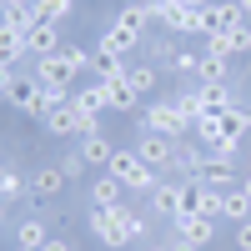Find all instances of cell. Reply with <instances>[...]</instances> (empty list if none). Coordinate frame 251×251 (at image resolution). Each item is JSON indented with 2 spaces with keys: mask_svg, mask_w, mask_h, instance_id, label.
I'll use <instances>...</instances> for the list:
<instances>
[{
  "mask_svg": "<svg viewBox=\"0 0 251 251\" xmlns=\"http://www.w3.org/2000/svg\"><path fill=\"white\" fill-rule=\"evenodd\" d=\"M146 25H151V5H141V0H126V10L111 20L106 30H100V50H141V40H146Z\"/></svg>",
  "mask_w": 251,
  "mask_h": 251,
  "instance_id": "6da1fadb",
  "label": "cell"
},
{
  "mask_svg": "<svg viewBox=\"0 0 251 251\" xmlns=\"http://www.w3.org/2000/svg\"><path fill=\"white\" fill-rule=\"evenodd\" d=\"M106 171H111V176L126 186V191H146V196H151L156 186H161V171H151V166L136 156V146H131V151H116Z\"/></svg>",
  "mask_w": 251,
  "mask_h": 251,
  "instance_id": "7a4b0ae2",
  "label": "cell"
},
{
  "mask_svg": "<svg viewBox=\"0 0 251 251\" xmlns=\"http://www.w3.org/2000/svg\"><path fill=\"white\" fill-rule=\"evenodd\" d=\"M146 5L166 35H201V5H181V0H146Z\"/></svg>",
  "mask_w": 251,
  "mask_h": 251,
  "instance_id": "3957f363",
  "label": "cell"
},
{
  "mask_svg": "<svg viewBox=\"0 0 251 251\" xmlns=\"http://www.w3.org/2000/svg\"><path fill=\"white\" fill-rule=\"evenodd\" d=\"M40 86H46V100L55 106V100H71V91H75V71L66 66L60 55H35V71H30Z\"/></svg>",
  "mask_w": 251,
  "mask_h": 251,
  "instance_id": "277c9868",
  "label": "cell"
},
{
  "mask_svg": "<svg viewBox=\"0 0 251 251\" xmlns=\"http://www.w3.org/2000/svg\"><path fill=\"white\" fill-rule=\"evenodd\" d=\"M141 131H156V136L186 141V136H191V121L176 111V100H151V106L141 111Z\"/></svg>",
  "mask_w": 251,
  "mask_h": 251,
  "instance_id": "5b68a950",
  "label": "cell"
},
{
  "mask_svg": "<svg viewBox=\"0 0 251 251\" xmlns=\"http://www.w3.org/2000/svg\"><path fill=\"white\" fill-rule=\"evenodd\" d=\"M121 206H126V201H121ZM121 206H91V231L100 236V246H111V251L131 246V236H126V221H121Z\"/></svg>",
  "mask_w": 251,
  "mask_h": 251,
  "instance_id": "8992f818",
  "label": "cell"
},
{
  "mask_svg": "<svg viewBox=\"0 0 251 251\" xmlns=\"http://www.w3.org/2000/svg\"><path fill=\"white\" fill-rule=\"evenodd\" d=\"M241 20H246V10L236 5V0H211V5H201V35L216 40V35H226L231 25H241Z\"/></svg>",
  "mask_w": 251,
  "mask_h": 251,
  "instance_id": "52a82bcc",
  "label": "cell"
},
{
  "mask_svg": "<svg viewBox=\"0 0 251 251\" xmlns=\"http://www.w3.org/2000/svg\"><path fill=\"white\" fill-rule=\"evenodd\" d=\"M5 100H10L20 116H35V121L46 116V106H50V100H46V86H40L35 75H15V86H10V96H5Z\"/></svg>",
  "mask_w": 251,
  "mask_h": 251,
  "instance_id": "ba28073f",
  "label": "cell"
},
{
  "mask_svg": "<svg viewBox=\"0 0 251 251\" xmlns=\"http://www.w3.org/2000/svg\"><path fill=\"white\" fill-rule=\"evenodd\" d=\"M136 156L151 166V171H176V141L171 136H156V131H141L136 141Z\"/></svg>",
  "mask_w": 251,
  "mask_h": 251,
  "instance_id": "9c48e42d",
  "label": "cell"
},
{
  "mask_svg": "<svg viewBox=\"0 0 251 251\" xmlns=\"http://www.w3.org/2000/svg\"><path fill=\"white\" fill-rule=\"evenodd\" d=\"M171 226H176V236H181L186 246H196V251H206V246L216 241V221H211V216H191V211H181Z\"/></svg>",
  "mask_w": 251,
  "mask_h": 251,
  "instance_id": "30bf717a",
  "label": "cell"
},
{
  "mask_svg": "<svg viewBox=\"0 0 251 251\" xmlns=\"http://www.w3.org/2000/svg\"><path fill=\"white\" fill-rule=\"evenodd\" d=\"M40 126H46L50 136H80V131H86L71 100H55V106H46V116H40Z\"/></svg>",
  "mask_w": 251,
  "mask_h": 251,
  "instance_id": "8fae6325",
  "label": "cell"
},
{
  "mask_svg": "<svg viewBox=\"0 0 251 251\" xmlns=\"http://www.w3.org/2000/svg\"><path fill=\"white\" fill-rule=\"evenodd\" d=\"M75 156L86 161V166H96V171H106L111 156H116V146H111V136H106V131H86V136H80V151H75Z\"/></svg>",
  "mask_w": 251,
  "mask_h": 251,
  "instance_id": "7c38bea8",
  "label": "cell"
},
{
  "mask_svg": "<svg viewBox=\"0 0 251 251\" xmlns=\"http://www.w3.org/2000/svg\"><path fill=\"white\" fill-rule=\"evenodd\" d=\"M151 211H161V216H181L186 211V181H161L156 191H151Z\"/></svg>",
  "mask_w": 251,
  "mask_h": 251,
  "instance_id": "4fadbf2b",
  "label": "cell"
},
{
  "mask_svg": "<svg viewBox=\"0 0 251 251\" xmlns=\"http://www.w3.org/2000/svg\"><path fill=\"white\" fill-rule=\"evenodd\" d=\"M25 50H30V55H55V50H60V25L40 15L35 25L25 30Z\"/></svg>",
  "mask_w": 251,
  "mask_h": 251,
  "instance_id": "5bb4252c",
  "label": "cell"
},
{
  "mask_svg": "<svg viewBox=\"0 0 251 251\" xmlns=\"http://www.w3.org/2000/svg\"><path fill=\"white\" fill-rule=\"evenodd\" d=\"M66 181H71L66 166H40V171L30 176V196H35V201H55L60 191H66Z\"/></svg>",
  "mask_w": 251,
  "mask_h": 251,
  "instance_id": "9a60e30c",
  "label": "cell"
},
{
  "mask_svg": "<svg viewBox=\"0 0 251 251\" xmlns=\"http://www.w3.org/2000/svg\"><path fill=\"white\" fill-rule=\"evenodd\" d=\"M186 211L191 216H221V191H206L201 181H186Z\"/></svg>",
  "mask_w": 251,
  "mask_h": 251,
  "instance_id": "2e32d148",
  "label": "cell"
},
{
  "mask_svg": "<svg viewBox=\"0 0 251 251\" xmlns=\"http://www.w3.org/2000/svg\"><path fill=\"white\" fill-rule=\"evenodd\" d=\"M231 80V55L226 50H201V86H226Z\"/></svg>",
  "mask_w": 251,
  "mask_h": 251,
  "instance_id": "e0dca14e",
  "label": "cell"
},
{
  "mask_svg": "<svg viewBox=\"0 0 251 251\" xmlns=\"http://www.w3.org/2000/svg\"><path fill=\"white\" fill-rule=\"evenodd\" d=\"M201 166H206V146L176 141V171H181V181H196V176H201Z\"/></svg>",
  "mask_w": 251,
  "mask_h": 251,
  "instance_id": "ac0fdd59",
  "label": "cell"
},
{
  "mask_svg": "<svg viewBox=\"0 0 251 251\" xmlns=\"http://www.w3.org/2000/svg\"><path fill=\"white\" fill-rule=\"evenodd\" d=\"M126 71H131V66H126L116 50H96V60H91V75L100 80V86H111V80H126Z\"/></svg>",
  "mask_w": 251,
  "mask_h": 251,
  "instance_id": "d6986e66",
  "label": "cell"
},
{
  "mask_svg": "<svg viewBox=\"0 0 251 251\" xmlns=\"http://www.w3.org/2000/svg\"><path fill=\"white\" fill-rule=\"evenodd\" d=\"M126 201V186L111 176V171H100L96 181H91V206H121Z\"/></svg>",
  "mask_w": 251,
  "mask_h": 251,
  "instance_id": "ffe728a7",
  "label": "cell"
},
{
  "mask_svg": "<svg viewBox=\"0 0 251 251\" xmlns=\"http://www.w3.org/2000/svg\"><path fill=\"white\" fill-rule=\"evenodd\" d=\"M211 50H226V55H246L251 50V20H241V25H231L226 35L211 40Z\"/></svg>",
  "mask_w": 251,
  "mask_h": 251,
  "instance_id": "44dd1931",
  "label": "cell"
},
{
  "mask_svg": "<svg viewBox=\"0 0 251 251\" xmlns=\"http://www.w3.org/2000/svg\"><path fill=\"white\" fill-rule=\"evenodd\" d=\"M201 186H206V191H231V166H226V161H211V156H206V166H201V176H196Z\"/></svg>",
  "mask_w": 251,
  "mask_h": 251,
  "instance_id": "7402d4cb",
  "label": "cell"
},
{
  "mask_svg": "<svg viewBox=\"0 0 251 251\" xmlns=\"http://www.w3.org/2000/svg\"><path fill=\"white\" fill-rule=\"evenodd\" d=\"M106 106H111V111H131V116H136V111H141V96L131 91V80H111V86H106Z\"/></svg>",
  "mask_w": 251,
  "mask_h": 251,
  "instance_id": "603a6c76",
  "label": "cell"
},
{
  "mask_svg": "<svg viewBox=\"0 0 251 251\" xmlns=\"http://www.w3.org/2000/svg\"><path fill=\"white\" fill-rule=\"evenodd\" d=\"M221 216H226V221H236V226L251 221V196L241 191V186H231V191L221 196Z\"/></svg>",
  "mask_w": 251,
  "mask_h": 251,
  "instance_id": "cb8c5ba5",
  "label": "cell"
},
{
  "mask_svg": "<svg viewBox=\"0 0 251 251\" xmlns=\"http://www.w3.org/2000/svg\"><path fill=\"white\" fill-rule=\"evenodd\" d=\"M236 100L226 86H201V116H221V111H231Z\"/></svg>",
  "mask_w": 251,
  "mask_h": 251,
  "instance_id": "d4e9b609",
  "label": "cell"
},
{
  "mask_svg": "<svg viewBox=\"0 0 251 251\" xmlns=\"http://www.w3.org/2000/svg\"><path fill=\"white\" fill-rule=\"evenodd\" d=\"M50 241V231H46V221H20V231H15V246H25V251H40V246H46Z\"/></svg>",
  "mask_w": 251,
  "mask_h": 251,
  "instance_id": "484cf974",
  "label": "cell"
},
{
  "mask_svg": "<svg viewBox=\"0 0 251 251\" xmlns=\"http://www.w3.org/2000/svg\"><path fill=\"white\" fill-rule=\"evenodd\" d=\"M171 100H176V111H181L186 121H196V116H201V86H181Z\"/></svg>",
  "mask_w": 251,
  "mask_h": 251,
  "instance_id": "4316f807",
  "label": "cell"
},
{
  "mask_svg": "<svg viewBox=\"0 0 251 251\" xmlns=\"http://www.w3.org/2000/svg\"><path fill=\"white\" fill-rule=\"evenodd\" d=\"M55 55H60V60H66V66H71L75 75H80V71H91V60H96V55H91L86 46H60Z\"/></svg>",
  "mask_w": 251,
  "mask_h": 251,
  "instance_id": "83f0119b",
  "label": "cell"
},
{
  "mask_svg": "<svg viewBox=\"0 0 251 251\" xmlns=\"http://www.w3.org/2000/svg\"><path fill=\"white\" fill-rule=\"evenodd\" d=\"M126 80H131V91H136V96L156 91V66H131V71H126Z\"/></svg>",
  "mask_w": 251,
  "mask_h": 251,
  "instance_id": "f1b7e54d",
  "label": "cell"
},
{
  "mask_svg": "<svg viewBox=\"0 0 251 251\" xmlns=\"http://www.w3.org/2000/svg\"><path fill=\"white\" fill-rule=\"evenodd\" d=\"M171 75L181 80V75H201V55L196 50H176L171 55Z\"/></svg>",
  "mask_w": 251,
  "mask_h": 251,
  "instance_id": "f546056e",
  "label": "cell"
},
{
  "mask_svg": "<svg viewBox=\"0 0 251 251\" xmlns=\"http://www.w3.org/2000/svg\"><path fill=\"white\" fill-rule=\"evenodd\" d=\"M20 191H25V181H20V171H10V166H5V171H0V201L10 206V201H15Z\"/></svg>",
  "mask_w": 251,
  "mask_h": 251,
  "instance_id": "4dcf8cb0",
  "label": "cell"
},
{
  "mask_svg": "<svg viewBox=\"0 0 251 251\" xmlns=\"http://www.w3.org/2000/svg\"><path fill=\"white\" fill-rule=\"evenodd\" d=\"M121 221H126V236H131V241L146 236V216L136 211V206H121Z\"/></svg>",
  "mask_w": 251,
  "mask_h": 251,
  "instance_id": "1f68e13d",
  "label": "cell"
},
{
  "mask_svg": "<svg viewBox=\"0 0 251 251\" xmlns=\"http://www.w3.org/2000/svg\"><path fill=\"white\" fill-rule=\"evenodd\" d=\"M40 15L60 25V20H71V15H75V0H50V5H40Z\"/></svg>",
  "mask_w": 251,
  "mask_h": 251,
  "instance_id": "d6a6232c",
  "label": "cell"
},
{
  "mask_svg": "<svg viewBox=\"0 0 251 251\" xmlns=\"http://www.w3.org/2000/svg\"><path fill=\"white\" fill-rule=\"evenodd\" d=\"M151 55L171 66V55H176V35H156V40H151Z\"/></svg>",
  "mask_w": 251,
  "mask_h": 251,
  "instance_id": "836d02e7",
  "label": "cell"
},
{
  "mask_svg": "<svg viewBox=\"0 0 251 251\" xmlns=\"http://www.w3.org/2000/svg\"><path fill=\"white\" fill-rule=\"evenodd\" d=\"M236 246H241V251H251V221H241V226H236Z\"/></svg>",
  "mask_w": 251,
  "mask_h": 251,
  "instance_id": "e575fe53",
  "label": "cell"
},
{
  "mask_svg": "<svg viewBox=\"0 0 251 251\" xmlns=\"http://www.w3.org/2000/svg\"><path fill=\"white\" fill-rule=\"evenodd\" d=\"M40 251H75V246H71L66 236H50V241H46V246H40Z\"/></svg>",
  "mask_w": 251,
  "mask_h": 251,
  "instance_id": "d590c367",
  "label": "cell"
},
{
  "mask_svg": "<svg viewBox=\"0 0 251 251\" xmlns=\"http://www.w3.org/2000/svg\"><path fill=\"white\" fill-rule=\"evenodd\" d=\"M20 5H35V0H0V10H20Z\"/></svg>",
  "mask_w": 251,
  "mask_h": 251,
  "instance_id": "8d00e7d4",
  "label": "cell"
},
{
  "mask_svg": "<svg viewBox=\"0 0 251 251\" xmlns=\"http://www.w3.org/2000/svg\"><path fill=\"white\" fill-rule=\"evenodd\" d=\"M166 246H171V251H196V246H186L181 236H171V241H166Z\"/></svg>",
  "mask_w": 251,
  "mask_h": 251,
  "instance_id": "74e56055",
  "label": "cell"
},
{
  "mask_svg": "<svg viewBox=\"0 0 251 251\" xmlns=\"http://www.w3.org/2000/svg\"><path fill=\"white\" fill-rule=\"evenodd\" d=\"M241 191H246V196H251V171H246V181H241Z\"/></svg>",
  "mask_w": 251,
  "mask_h": 251,
  "instance_id": "f35d334b",
  "label": "cell"
},
{
  "mask_svg": "<svg viewBox=\"0 0 251 251\" xmlns=\"http://www.w3.org/2000/svg\"><path fill=\"white\" fill-rule=\"evenodd\" d=\"M241 116H246V131H251V106H241Z\"/></svg>",
  "mask_w": 251,
  "mask_h": 251,
  "instance_id": "ab89813d",
  "label": "cell"
},
{
  "mask_svg": "<svg viewBox=\"0 0 251 251\" xmlns=\"http://www.w3.org/2000/svg\"><path fill=\"white\" fill-rule=\"evenodd\" d=\"M236 5H241V10H246V15H251V0H236Z\"/></svg>",
  "mask_w": 251,
  "mask_h": 251,
  "instance_id": "60d3db41",
  "label": "cell"
},
{
  "mask_svg": "<svg viewBox=\"0 0 251 251\" xmlns=\"http://www.w3.org/2000/svg\"><path fill=\"white\" fill-rule=\"evenodd\" d=\"M0 231H5V206H0Z\"/></svg>",
  "mask_w": 251,
  "mask_h": 251,
  "instance_id": "b9f144b4",
  "label": "cell"
},
{
  "mask_svg": "<svg viewBox=\"0 0 251 251\" xmlns=\"http://www.w3.org/2000/svg\"><path fill=\"white\" fill-rule=\"evenodd\" d=\"M146 251H171V246H146Z\"/></svg>",
  "mask_w": 251,
  "mask_h": 251,
  "instance_id": "7bdbcfd3",
  "label": "cell"
},
{
  "mask_svg": "<svg viewBox=\"0 0 251 251\" xmlns=\"http://www.w3.org/2000/svg\"><path fill=\"white\" fill-rule=\"evenodd\" d=\"M0 171H5V166H0Z\"/></svg>",
  "mask_w": 251,
  "mask_h": 251,
  "instance_id": "ee69618b",
  "label": "cell"
},
{
  "mask_svg": "<svg viewBox=\"0 0 251 251\" xmlns=\"http://www.w3.org/2000/svg\"><path fill=\"white\" fill-rule=\"evenodd\" d=\"M141 5H146V0H141Z\"/></svg>",
  "mask_w": 251,
  "mask_h": 251,
  "instance_id": "f6af8a7d",
  "label": "cell"
}]
</instances>
